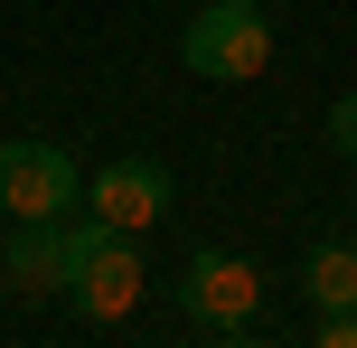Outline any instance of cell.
Returning <instances> with one entry per match:
<instances>
[{
	"label": "cell",
	"instance_id": "6da1fadb",
	"mask_svg": "<svg viewBox=\"0 0 357 348\" xmlns=\"http://www.w3.org/2000/svg\"><path fill=\"white\" fill-rule=\"evenodd\" d=\"M178 56H188L207 85H254L273 66V19L264 0H207V10L178 29Z\"/></svg>",
	"mask_w": 357,
	"mask_h": 348
},
{
	"label": "cell",
	"instance_id": "7a4b0ae2",
	"mask_svg": "<svg viewBox=\"0 0 357 348\" xmlns=\"http://www.w3.org/2000/svg\"><path fill=\"white\" fill-rule=\"evenodd\" d=\"M178 311H188V330H254V311H264V264L235 255V245H197L188 273H178Z\"/></svg>",
	"mask_w": 357,
	"mask_h": 348
},
{
	"label": "cell",
	"instance_id": "3957f363",
	"mask_svg": "<svg viewBox=\"0 0 357 348\" xmlns=\"http://www.w3.org/2000/svg\"><path fill=\"white\" fill-rule=\"evenodd\" d=\"M85 207V169H75L66 142H0V217H75Z\"/></svg>",
	"mask_w": 357,
	"mask_h": 348
},
{
	"label": "cell",
	"instance_id": "277c9868",
	"mask_svg": "<svg viewBox=\"0 0 357 348\" xmlns=\"http://www.w3.org/2000/svg\"><path fill=\"white\" fill-rule=\"evenodd\" d=\"M142 236H104V245H85L75 255V273H66V301L85 320H132L142 311Z\"/></svg>",
	"mask_w": 357,
	"mask_h": 348
},
{
	"label": "cell",
	"instance_id": "5b68a950",
	"mask_svg": "<svg viewBox=\"0 0 357 348\" xmlns=\"http://www.w3.org/2000/svg\"><path fill=\"white\" fill-rule=\"evenodd\" d=\"M85 207L104 226H123V236H151V226L169 217V169L151 160V151H123V160H104L85 179Z\"/></svg>",
	"mask_w": 357,
	"mask_h": 348
},
{
	"label": "cell",
	"instance_id": "8992f818",
	"mask_svg": "<svg viewBox=\"0 0 357 348\" xmlns=\"http://www.w3.org/2000/svg\"><path fill=\"white\" fill-rule=\"evenodd\" d=\"M0 273H10V292H66V273H75V226H66V217H19Z\"/></svg>",
	"mask_w": 357,
	"mask_h": 348
},
{
	"label": "cell",
	"instance_id": "52a82bcc",
	"mask_svg": "<svg viewBox=\"0 0 357 348\" xmlns=\"http://www.w3.org/2000/svg\"><path fill=\"white\" fill-rule=\"evenodd\" d=\"M291 282H301L320 311H357V245H310Z\"/></svg>",
	"mask_w": 357,
	"mask_h": 348
},
{
	"label": "cell",
	"instance_id": "ba28073f",
	"mask_svg": "<svg viewBox=\"0 0 357 348\" xmlns=\"http://www.w3.org/2000/svg\"><path fill=\"white\" fill-rule=\"evenodd\" d=\"M329 151H339V160H357V94H339V104H329Z\"/></svg>",
	"mask_w": 357,
	"mask_h": 348
},
{
	"label": "cell",
	"instance_id": "9c48e42d",
	"mask_svg": "<svg viewBox=\"0 0 357 348\" xmlns=\"http://www.w3.org/2000/svg\"><path fill=\"white\" fill-rule=\"evenodd\" d=\"M320 348H357V311H320Z\"/></svg>",
	"mask_w": 357,
	"mask_h": 348
},
{
	"label": "cell",
	"instance_id": "30bf717a",
	"mask_svg": "<svg viewBox=\"0 0 357 348\" xmlns=\"http://www.w3.org/2000/svg\"><path fill=\"white\" fill-rule=\"evenodd\" d=\"M264 10H273V0H264Z\"/></svg>",
	"mask_w": 357,
	"mask_h": 348
}]
</instances>
